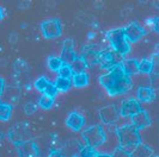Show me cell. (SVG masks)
<instances>
[{"label":"cell","mask_w":159,"mask_h":157,"mask_svg":"<svg viewBox=\"0 0 159 157\" xmlns=\"http://www.w3.org/2000/svg\"><path fill=\"white\" fill-rule=\"evenodd\" d=\"M54 85H55L57 91H60V92H66V91H68V89L71 88L72 81H71V78H57Z\"/></svg>","instance_id":"obj_21"},{"label":"cell","mask_w":159,"mask_h":157,"mask_svg":"<svg viewBox=\"0 0 159 157\" xmlns=\"http://www.w3.org/2000/svg\"><path fill=\"white\" fill-rule=\"evenodd\" d=\"M73 85L78 88L85 87L89 85V75L88 73H80V74H74L73 76Z\"/></svg>","instance_id":"obj_19"},{"label":"cell","mask_w":159,"mask_h":157,"mask_svg":"<svg viewBox=\"0 0 159 157\" xmlns=\"http://www.w3.org/2000/svg\"><path fill=\"white\" fill-rule=\"evenodd\" d=\"M143 110L141 108V106H140V104L138 100L135 99H127L126 101H123L122 104V107H121V114L123 116V117H133V116H135L138 114L140 111Z\"/></svg>","instance_id":"obj_9"},{"label":"cell","mask_w":159,"mask_h":157,"mask_svg":"<svg viewBox=\"0 0 159 157\" xmlns=\"http://www.w3.org/2000/svg\"><path fill=\"white\" fill-rule=\"evenodd\" d=\"M99 116L105 124H115L120 117V112L115 105H108L99 110Z\"/></svg>","instance_id":"obj_6"},{"label":"cell","mask_w":159,"mask_h":157,"mask_svg":"<svg viewBox=\"0 0 159 157\" xmlns=\"http://www.w3.org/2000/svg\"><path fill=\"white\" fill-rule=\"evenodd\" d=\"M132 157H152L153 156V150L151 148H148L147 145H145L143 143H140L136 146L134 151L130 154Z\"/></svg>","instance_id":"obj_16"},{"label":"cell","mask_w":159,"mask_h":157,"mask_svg":"<svg viewBox=\"0 0 159 157\" xmlns=\"http://www.w3.org/2000/svg\"><path fill=\"white\" fill-rule=\"evenodd\" d=\"M99 64L103 69H112L115 67V63L112 61V57H111V51H102L101 55H99Z\"/></svg>","instance_id":"obj_14"},{"label":"cell","mask_w":159,"mask_h":157,"mask_svg":"<svg viewBox=\"0 0 159 157\" xmlns=\"http://www.w3.org/2000/svg\"><path fill=\"white\" fill-rule=\"evenodd\" d=\"M4 89H5V81L2 78H0V94H2Z\"/></svg>","instance_id":"obj_38"},{"label":"cell","mask_w":159,"mask_h":157,"mask_svg":"<svg viewBox=\"0 0 159 157\" xmlns=\"http://www.w3.org/2000/svg\"><path fill=\"white\" fill-rule=\"evenodd\" d=\"M41 30L43 36L48 39L57 38L61 36L62 29H61V23L59 19H48L41 24Z\"/></svg>","instance_id":"obj_4"},{"label":"cell","mask_w":159,"mask_h":157,"mask_svg":"<svg viewBox=\"0 0 159 157\" xmlns=\"http://www.w3.org/2000/svg\"><path fill=\"white\" fill-rule=\"evenodd\" d=\"M83 137H84V139L86 142V145L93 148V149L101 146L105 142V139H107L105 132L103 131V129H102L101 125H92L88 127L83 132Z\"/></svg>","instance_id":"obj_3"},{"label":"cell","mask_w":159,"mask_h":157,"mask_svg":"<svg viewBox=\"0 0 159 157\" xmlns=\"http://www.w3.org/2000/svg\"><path fill=\"white\" fill-rule=\"evenodd\" d=\"M150 124H151V119H150L146 111L141 110L138 114L132 117V125L136 127L138 130L139 129H143V127L148 126Z\"/></svg>","instance_id":"obj_11"},{"label":"cell","mask_w":159,"mask_h":157,"mask_svg":"<svg viewBox=\"0 0 159 157\" xmlns=\"http://www.w3.org/2000/svg\"><path fill=\"white\" fill-rule=\"evenodd\" d=\"M97 157H111L109 154H97Z\"/></svg>","instance_id":"obj_40"},{"label":"cell","mask_w":159,"mask_h":157,"mask_svg":"<svg viewBox=\"0 0 159 157\" xmlns=\"http://www.w3.org/2000/svg\"><path fill=\"white\" fill-rule=\"evenodd\" d=\"M153 83H154V86L157 87V88H159V75H156V76H154Z\"/></svg>","instance_id":"obj_39"},{"label":"cell","mask_w":159,"mask_h":157,"mask_svg":"<svg viewBox=\"0 0 159 157\" xmlns=\"http://www.w3.org/2000/svg\"><path fill=\"white\" fill-rule=\"evenodd\" d=\"M62 64H64V63L61 61V58L57 57V56H50V57L48 58V67H49L50 70L57 71Z\"/></svg>","instance_id":"obj_23"},{"label":"cell","mask_w":159,"mask_h":157,"mask_svg":"<svg viewBox=\"0 0 159 157\" xmlns=\"http://www.w3.org/2000/svg\"><path fill=\"white\" fill-rule=\"evenodd\" d=\"M17 149L20 157H36L40 155L39 148L31 141H25L17 144Z\"/></svg>","instance_id":"obj_8"},{"label":"cell","mask_w":159,"mask_h":157,"mask_svg":"<svg viewBox=\"0 0 159 157\" xmlns=\"http://www.w3.org/2000/svg\"><path fill=\"white\" fill-rule=\"evenodd\" d=\"M30 5H31V2H30V1H20V2H18V8H20V10H25V8L30 7Z\"/></svg>","instance_id":"obj_36"},{"label":"cell","mask_w":159,"mask_h":157,"mask_svg":"<svg viewBox=\"0 0 159 157\" xmlns=\"http://www.w3.org/2000/svg\"><path fill=\"white\" fill-rule=\"evenodd\" d=\"M53 104H54V98L53 96H49L47 94H43L40 98V100H39V105H40V107H42L43 110L50 108L53 106Z\"/></svg>","instance_id":"obj_25"},{"label":"cell","mask_w":159,"mask_h":157,"mask_svg":"<svg viewBox=\"0 0 159 157\" xmlns=\"http://www.w3.org/2000/svg\"><path fill=\"white\" fill-rule=\"evenodd\" d=\"M153 29L159 32V18H154L153 19Z\"/></svg>","instance_id":"obj_37"},{"label":"cell","mask_w":159,"mask_h":157,"mask_svg":"<svg viewBox=\"0 0 159 157\" xmlns=\"http://www.w3.org/2000/svg\"><path fill=\"white\" fill-rule=\"evenodd\" d=\"M99 55H101V53L86 51L84 54V56H83V58H84V61H85L88 67H92V66H95L97 63H99Z\"/></svg>","instance_id":"obj_20"},{"label":"cell","mask_w":159,"mask_h":157,"mask_svg":"<svg viewBox=\"0 0 159 157\" xmlns=\"http://www.w3.org/2000/svg\"><path fill=\"white\" fill-rule=\"evenodd\" d=\"M117 138L120 142V148L132 154L136 146L141 143L139 130L132 125H125L117 130Z\"/></svg>","instance_id":"obj_1"},{"label":"cell","mask_w":159,"mask_h":157,"mask_svg":"<svg viewBox=\"0 0 159 157\" xmlns=\"http://www.w3.org/2000/svg\"><path fill=\"white\" fill-rule=\"evenodd\" d=\"M4 18V10H2V7H0V20Z\"/></svg>","instance_id":"obj_41"},{"label":"cell","mask_w":159,"mask_h":157,"mask_svg":"<svg viewBox=\"0 0 159 157\" xmlns=\"http://www.w3.org/2000/svg\"><path fill=\"white\" fill-rule=\"evenodd\" d=\"M132 87V81L130 78L125 75L122 78H115L109 88H107V91L109 92V94L111 95H119L122 93H126L128 89Z\"/></svg>","instance_id":"obj_5"},{"label":"cell","mask_w":159,"mask_h":157,"mask_svg":"<svg viewBox=\"0 0 159 157\" xmlns=\"http://www.w3.org/2000/svg\"><path fill=\"white\" fill-rule=\"evenodd\" d=\"M59 73V78H71L73 76V71L71 69V66L70 64H62L60 67V69L57 70Z\"/></svg>","instance_id":"obj_27"},{"label":"cell","mask_w":159,"mask_h":157,"mask_svg":"<svg viewBox=\"0 0 159 157\" xmlns=\"http://www.w3.org/2000/svg\"><path fill=\"white\" fill-rule=\"evenodd\" d=\"M15 69L17 73H25V71L29 70V66L23 60H17L15 63Z\"/></svg>","instance_id":"obj_30"},{"label":"cell","mask_w":159,"mask_h":157,"mask_svg":"<svg viewBox=\"0 0 159 157\" xmlns=\"http://www.w3.org/2000/svg\"><path fill=\"white\" fill-rule=\"evenodd\" d=\"M156 157H159V156H156Z\"/></svg>","instance_id":"obj_42"},{"label":"cell","mask_w":159,"mask_h":157,"mask_svg":"<svg viewBox=\"0 0 159 157\" xmlns=\"http://www.w3.org/2000/svg\"><path fill=\"white\" fill-rule=\"evenodd\" d=\"M123 32L128 42H136L145 35V30L138 23H130L129 25H127L123 29Z\"/></svg>","instance_id":"obj_7"},{"label":"cell","mask_w":159,"mask_h":157,"mask_svg":"<svg viewBox=\"0 0 159 157\" xmlns=\"http://www.w3.org/2000/svg\"><path fill=\"white\" fill-rule=\"evenodd\" d=\"M75 157H77V156H75Z\"/></svg>","instance_id":"obj_43"},{"label":"cell","mask_w":159,"mask_h":157,"mask_svg":"<svg viewBox=\"0 0 159 157\" xmlns=\"http://www.w3.org/2000/svg\"><path fill=\"white\" fill-rule=\"evenodd\" d=\"M153 70V61L151 60H143L139 62V71L143 74H150Z\"/></svg>","instance_id":"obj_24"},{"label":"cell","mask_w":159,"mask_h":157,"mask_svg":"<svg viewBox=\"0 0 159 157\" xmlns=\"http://www.w3.org/2000/svg\"><path fill=\"white\" fill-rule=\"evenodd\" d=\"M70 66H71V69L73 71V75L74 74H80V73H85L86 68H88V66H86V63H85L83 57H77Z\"/></svg>","instance_id":"obj_18"},{"label":"cell","mask_w":159,"mask_h":157,"mask_svg":"<svg viewBox=\"0 0 159 157\" xmlns=\"http://www.w3.org/2000/svg\"><path fill=\"white\" fill-rule=\"evenodd\" d=\"M43 94H47L49 96H55L57 94V89H56V87L54 83H52V82H49V85L47 86V88L44 89V92H43Z\"/></svg>","instance_id":"obj_31"},{"label":"cell","mask_w":159,"mask_h":157,"mask_svg":"<svg viewBox=\"0 0 159 157\" xmlns=\"http://www.w3.org/2000/svg\"><path fill=\"white\" fill-rule=\"evenodd\" d=\"M111 157H132V156H130V154H128L127 151H125L122 148H117V149L114 150Z\"/></svg>","instance_id":"obj_33"},{"label":"cell","mask_w":159,"mask_h":157,"mask_svg":"<svg viewBox=\"0 0 159 157\" xmlns=\"http://www.w3.org/2000/svg\"><path fill=\"white\" fill-rule=\"evenodd\" d=\"M25 132H28V130L25 129L24 125L17 126L16 129H13V130L8 134V137L15 142L16 144H19V143H22V142L26 141V138L24 137V134H25Z\"/></svg>","instance_id":"obj_12"},{"label":"cell","mask_w":159,"mask_h":157,"mask_svg":"<svg viewBox=\"0 0 159 157\" xmlns=\"http://www.w3.org/2000/svg\"><path fill=\"white\" fill-rule=\"evenodd\" d=\"M66 125L73 131H80L85 125V118L78 112H71L66 119Z\"/></svg>","instance_id":"obj_10"},{"label":"cell","mask_w":159,"mask_h":157,"mask_svg":"<svg viewBox=\"0 0 159 157\" xmlns=\"http://www.w3.org/2000/svg\"><path fill=\"white\" fill-rule=\"evenodd\" d=\"M48 85H49V81H48L44 76H41V78H39L35 81V87H36L39 91H41L42 93L44 92V89L47 88Z\"/></svg>","instance_id":"obj_28"},{"label":"cell","mask_w":159,"mask_h":157,"mask_svg":"<svg viewBox=\"0 0 159 157\" xmlns=\"http://www.w3.org/2000/svg\"><path fill=\"white\" fill-rule=\"evenodd\" d=\"M48 157H65V155L62 151L55 149V150H52V151H50V154H49V156Z\"/></svg>","instance_id":"obj_35"},{"label":"cell","mask_w":159,"mask_h":157,"mask_svg":"<svg viewBox=\"0 0 159 157\" xmlns=\"http://www.w3.org/2000/svg\"><path fill=\"white\" fill-rule=\"evenodd\" d=\"M97 154L98 152L96 151V149L89 146V145H85V146H81L77 157H97Z\"/></svg>","instance_id":"obj_26"},{"label":"cell","mask_w":159,"mask_h":157,"mask_svg":"<svg viewBox=\"0 0 159 157\" xmlns=\"http://www.w3.org/2000/svg\"><path fill=\"white\" fill-rule=\"evenodd\" d=\"M107 37L109 39L112 49L116 53H119L120 55L125 56L129 53L130 45H129L128 40L125 37L123 29H112V30L107 32Z\"/></svg>","instance_id":"obj_2"},{"label":"cell","mask_w":159,"mask_h":157,"mask_svg":"<svg viewBox=\"0 0 159 157\" xmlns=\"http://www.w3.org/2000/svg\"><path fill=\"white\" fill-rule=\"evenodd\" d=\"M138 98H139V100L140 101H143V102H148L153 100V98H154V93H153V89L150 88V87H145V86H141L139 87V89H138Z\"/></svg>","instance_id":"obj_15"},{"label":"cell","mask_w":159,"mask_h":157,"mask_svg":"<svg viewBox=\"0 0 159 157\" xmlns=\"http://www.w3.org/2000/svg\"><path fill=\"white\" fill-rule=\"evenodd\" d=\"M121 66H122V68H123L127 76H130V75H134V74L139 73V62L136 60H125Z\"/></svg>","instance_id":"obj_13"},{"label":"cell","mask_w":159,"mask_h":157,"mask_svg":"<svg viewBox=\"0 0 159 157\" xmlns=\"http://www.w3.org/2000/svg\"><path fill=\"white\" fill-rule=\"evenodd\" d=\"M18 35H17V32H11L10 35H8V42L10 43H12V44H16L17 42H18Z\"/></svg>","instance_id":"obj_34"},{"label":"cell","mask_w":159,"mask_h":157,"mask_svg":"<svg viewBox=\"0 0 159 157\" xmlns=\"http://www.w3.org/2000/svg\"><path fill=\"white\" fill-rule=\"evenodd\" d=\"M78 18H79V20H81L83 23L88 24V25H95L96 24L95 18L91 16V15H89V13H84V12H81V13L78 15Z\"/></svg>","instance_id":"obj_29"},{"label":"cell","mask_w":159,"mask_h":157,"mask_svg":"<svg viewBox=\"0 0 159 157\" xmlns=\"http://www.w3.org/2000/svg\"><path fill=\"white\" fill-rule=\"evenodd\" d=\"M60 58H61L62 63H65V64H71L77 58V54L74 53L73 48L64 47L62 51H61V55H60Z\"/></svg>","instance_id":"obj_17"},{"label":"cell","mask_w":159,"mask_h":157,"mask_svg":"<svg viewBox=\"0 0 159 157\" xmlns=\"http://www.w3.org/2000/svg\"><path fill=\"white\" fill-rule=\"evenodd\" d=\"M36 110H37V106H36L34 102H28V104H25V106H24V112H25L28 116L35 113Z\"/></svg>","instance_id":"obj_32"},{"label":"cell","mask_w":159,"mask_h":157,"mask_svg":"<svg viewBox=\"0 0 159 157\" xmlns=\"http://www.w3.org/2000/svg\"><path fill=\"white\" fill-rule=\"evenodd\" d=\"M12 114V106L6 102H0V120H8Z\"/></svg>","instance_id":"obj_22"}]
</instances>
